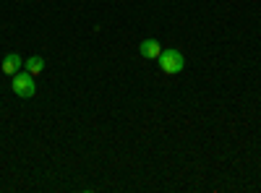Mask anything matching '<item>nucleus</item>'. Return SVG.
I'll return each instance as SVG.
<instances>
[{
    "label": "nucleus",
    "mask_w": 261,
    "mask_h": 193,
    "mask_svg": "<svg viewBox=\"0 0 261 193\" xmlns=\"http://www.w3.org/2000/svg\"><path fill=\"white\" fill-rule=\"evenodd\" d=\"M0 68H3L6 76H16L21 68H24V58H21L18 52H8L3 58V63H0Z\"/></svg>",
    "instance_id": "nucleus-3"
},
{
    "label": "nucleus",
    "mask_w": 261,
    "mask_h": 193,
    "mask_svg": "<svg viewBox=\"0 0 261 193\" xmlns=\"http://www.w3.org/2000/svg\"><path fill=\"white\" fill-rule=\"evenodd\" d=\"M11 89H13V92H16V97H21V99H32V97L37 94L34 76H32L29 71L21 68V71L13 76V81H11Z\"/></svg>",
    "instance_id": "nucleus-1"
},
{
    "label": "nucleus",
    "mask_w": 261,
    "mask_h": 193,
    "mask_svg": "<svg viewBox=\"0 0 261 193\" xmlns=\"http://www.w3.org/2000/svg\"><path fill=\"white\" fill-rule=\"evenodd\" d=\"M157 60H160V68H162L167 76L180 73L183 66H186V60H183V55H180L178 50H162V55H160Z\"/></svg>",
    "instance_id": "nucleus-2"
},
{
    "label": "nucleus",
    "mask_w": 261,
    "mask_h": 193,
    "mask_svg": "<svg viewBox=\"0 0 261 193\" xmlns=\"http://www.w3.org/2000/svg\"><path fill=\"white\" fill-rule=\"evenodd\" d=\"M139 52H141V58H146V60H157L160 55H162V45L157 39H144L141 45H139Z\"/></svg>",
    "instance_id": "nucleus-4"
},
{
    "label": "nucleus",
    "mask_w": 261,
    "mask_h": 193,
    "mask_svg": "<svg viewBox=\"0 0 261 193\" xmlns=\"http://www.w3.org/2000/svg\"><path fill=\"white\" fill-rule=\"evenodd\" d=\"M27 71H29L32 76H39L42 71H45V60H42L39 55H32V58H27Z\"/></svg>",
    "instance_id": "nucleus-5"
}]
</instances>
